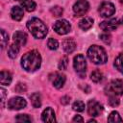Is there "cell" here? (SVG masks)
<instances>
[{
    "mask_svg": "<svg viewBox=\"0 0 123 123\" xmlns=\"http://www.w3.org/2000/svg\"><path fill=\"white\" fill-rule=\"evenodd\" d=\"M72 108L76 111H83L85 110V104L82 101H76V102L73 103Z\"/></svg>",
    "mask_w": 123,
    "mask_h": 123,
    "instance_id": "484cf974",
    "label": "cell"
},
{
    "mask_svg": "<svg viewBox=\"0 0 123 123\" xmlns=\"http://www.w3.org/2000/svg\"><path fill=\"white\" fill-rule=\"evenodd\" d=\"M15 120L17 122H31L32 118L28 114H18L15 117Z\"/></svg>",
    "mask_w": 123,
    "mask_h": 123,
    "instance_id": "f1b7e54d",
    "label": "cell"
},
{
    "mask_svg": "<svg viewBox=\"0 0 123 123\" xmlns=\"http://www.w3.org/2000/svg\"><path fill=\"white\" fill-rule=\"evenodd\" d=\"M53 29L54 31L59 34V35H65L67 33L70 32L71 30V25L70 23L65 20V19H61V20H57L54 25H53Z\"/></svg>",
    "mask_w": 123,
    "mask_h": 123,
    "instance_id": "8992f818",
    "label": "cell"
},
{
    "mask_svg": "<svg viewBox=\"0 0 123 123\" xmlns=\"http://www.w3.org/2000/svg\"><path fill=\"white\" fill-rule=\"evenodd\" d=\"M13 40L18 45H25L26 41H27V35L24 32L16 31L13 34Z\"/></svg>",
    "mask_w": 123,
    "mask_h": 123,
    "instance_id": "4fadbf2b",
    "label": "cell"
},
{
    "mask_svg": "<svg viewBox=\"0 0 123 123\" xmlns=\"http://www.w3.org/2000/svg\"><path fill=\"white\" fill-rule=\"evenodd\" d=\"M93 24V19L91 17H88V16H86V17H83L80 21H79V27L84 30V31H86L88 30L89 28H91Z\"/></svg>",
    "mask_w": 123,
    "mask_h": 123,
    "instance_id": "e0dca14e",
    "label": "cell"
},
{
    "mask_svg": "<svg viewBox=\"0 0 123 123\" xmlns=\"http://www.w3.org/2000/svg\"><path fill=\"white\" fill-rule=\"evenodd\" d=\"M108 102L111 107H116L119 105V99L118 97H115V96H109Z\"/></svg>",
    "mask_w": 123,
    "mask_h": 123,
    "instance_id": "4dcf8cb0",
    "label": "cell"
},
{
    "mask_svg": "<svg viewBox=\"0 0 123 123\" xmlns=\"http://www.w3.org/2000/svg\"><path fill=\"white\" fill-rule=\"evenodd\" d=\"M90 79L94 83H100V82L103 81L104 76H103V74H102V72L100 70H94L90 75Z\"/></svg>",
    "mask_w": 123,
    "mask_h": 123,
    "instance_id": "7402d4cb",
    "label": "cell"
},
{
    "mask_svg": "<svg viewBox=\"0 0 123 123\" xmlns=\"http://www.w3.org/2000/svg\"><path fill=\"white\" fill-rule=\"evenodd\" d=\"M99 12L103 17H110L115 12L114 5L111 2H103L99 7Z\"/></svg>",
    "mask_w": 123,
    "mask_h": 123,
    "instance_id": "ba28073f",
    "label": "cell"
},
{
    "mask_svg": "<svg viewBox=\"0 0 123 123\" xmlns=\"http://www.w3.org/2000/svg\"><path fill=\"white\" fill-rule=\"evenodd\" d=\"M0 82L2 86H9L12 82V74L8 71L2 70L0 74Z\"/></svg>",
    "mask_w": 123,
    "mask_h": 123,
    "instance_id": "ac0fdd59",
    "label": "cell"
},
{
    "mask_svg": "<svg viewBox=\"0 0 123 123\" xmlns=\"http://www.w3.org/2000/svg\"><path fill=\"white\" fill-rule=\"evenodd\" d=\"M8 41H9V36H8V34L5 32V30L2 29V30H1V48H2V49L5 48V46L7 45Z\"/></svg>",
    "mask_w": 123,
    "mask_h": 123,
    "instance_id": "d4e9b609",
    "label": "cell"
},
{
    "mask_svg": "<svg viewBox=\"0 0 123 123\" xmlns=\"http://www.w3.org/2000/svg\"><path fill=\"white\" fill-rule=\"evenodd\" d=\"M72 121H73V122H83V121H84V119H83L80 115H76V116L72 119Z\"/></svg>",
    "mask_w": 123,
    "mask_h": 123,
    "instance_id": "d590c367",
    "label": "cell"
},
{
    "mask_svg": "<svg viewBox=\"0 0 123 123\" xmlns=\"http://www.w3.org/2000/svg\"><path fill=\"white\" fill-rule=\"evenodd\" d=\"M119 25V22L117 19H109L105 20L100 23V28L105 32H111L114 31Z\"/></svg>",
    "mask_w": 123,
    "mask_h": 123,
    "instance_id": "8fae6325",
    "label": "cell"
},
{
    "mask_svg": "<svg viewBox=\"0 0 123 123\" xmlns=\"http://www.w3.org/2000/svg\"><path fill=\"white\" fill-rule=\"evenodd\" d=\"M88 122H96L94 119H90V120H88Z\"/></svg>",
    "mask_w": 123,
    "mask_h": 123,
    "instance_id": "74e56055",
    "label": "cell"
},
{
    "mask_svg": "<svg viewBox=\"0 0 123 123\" xmlns=\"http://www.w3.org/2000/svg\"><path fill=\"white\" fill-rule=\"evenodd\" d=\"M30 99H31V102H32V105L34 108H39L41 106V97H40L39 93H37V92L33 93L30 96Z\"/></svg>",
    "mask_w": 123,
    "mask_h": 123,
    "instance_id": "ffe728a7",
    "label": "cell"
},
{
    "mask_svg": "<svg viewBox=\"0 0 123 123\" xmlns=\"http://www.w3.org/2000/svg\"><path fill=\"white\" fill-rule=\"evenodd\" d=\"M69 102H70V97L69 96H63L61 99V103L62 105H67V104H69Z\"/></svg>",
    "mask_w": 123,
    "mask_h": 123,
    "instance_id": "836d02e7",
    "label": "cell"
},
{
    "mask_svg": "<svg viewBox=\"0 0 123 123\" xmlns=\"http://www.w3.org/2000/svg\"><path fill=\"white\" fill-rule=\"evenodd\" d=\"M67 64H68V58H67L66 56H64V57H62V58L61 59L60 62H59V69H60V70H64V69H66Z\"/></svg>",
    "mask_w": 123,
    "mask_h": 123,
    "instance_id": "83f0119b",
    "label": "cell"
},
{
    "mask_svg": "<svg viewBox=\"0 0 123 123\" xmlns=\"http://www.w3.org/2000/svg\"><path fill=\"white\" fill-rule=\"evenodd\" d=\"M103 111V107L96 100H90L87 103V112L90 116H98Z\"/></svg>",
    "mask_w": 123,
    "mask_h": 123,
    "instance_id": "9c48e42d",
    "label": "cell"
},
{
    "mask_svg": "<svg viewBox=\"0 0 123 123\" xmlns=\"http://www.w3.org/2000/svg\"><path fill=\"white\" fill-rule=\"evenodd\" d=\"M114 66L116 69L123 74V54H119L114 61Z\"/></svg>",
    "mask_w": 123,
    "mask_h": 123,
    "instance_id": "603a6c76",
    "label": "cell"
},
{
    "mask_svg": "<svg viewBox=\"0 0 123 123\" xmlns=\"http://www.w3.org/2000/svg\"><path fill=\"white\" fill-rule=\"evenodd\" d=\"M47 45L51 50H56L59 47V42H58V40H56L54 38H49L48 42H47Z\"/></svg>",
    "mask_w": 123,
    "mask_h": 123,
    "instance_id": "f546056e",
    "label": "cell"
},
{
    "mask_svg": "<svg viewBox=\"0 0 123 123\" xmlns=\"http://www.w3.org/2000/svg\"><path fill=\"white\" fill-rule=\"evenodd\" d=\"M16 1L19 2L21 4V6L24 7L26 9V11H28V12H33L37 6L33 0H16Z\"/></svg>",
    "mask_w": 123,
    "mask_h": 123,
    "instance_id": "d6986e66",
    "label": "cell"
},
{
    "mask_svg": "<svg viewBox=\"0 0 123 123\" xmlns=\"http://www.w3.org/2000/svg\"><path fill=\"white\" fill-rule=\"evenodd\" d=\"M108 121L109 122H122V118L120 117L119 113L117 111H112L111 112V114L108 117Z\"/></svg>",
    "mask_w": 123,
    "mask_h": 123,
    "instance_id": "cb8c5ba5",
    "label": "cell"
},
{
    "mask_svg": "<svg viewBox=\"0 0 123 123\" xmlns=\"http://www.w3.org/2000/svg\"><path fill=\"white\" fill-rule=\"evenodd\" d=\"M62 48L66 53H72L76 48V43L71 38H66L62 42Z\"/></svg>",
    "mask_w": 123,
    "mask_h": 123,
    "instance_id": "9a60e30c",
    "label": "cell"
},
{
    "mask_svg": "<svg viewBox=\"0 0 123 123\" xmlns=\"http://www.w3.org/2000/svg\"><path fill=\"white\" fill-rule=\"evenodd\" d=\"M41 64V57L38 51L32 50L25 53L21 59V65L22 67L29 72L36 71L40 67Z\"/></svg>",
    "mask_w": 123,
    "mask_h": 123,
    "instance_id": "6da1fadb",
    "label": "cell"
},
{
    "mask_svg": "<svg viewBox=\"0 0 123 123\" xmlns=\"http://www.w3.org/2000/svg\"><path fill=\"white\" fill-rule=\"evenodd\" d=\"M52 80H53V86L56 88H61L63 86V85L65 83V76L63 74L55 73V77Z\"/></svg>",
    "mask_w": 123,
    "mask_h": 123,
    "instance_id": "2e32d148",
    "label": "cell"
},
{
    "mask_svg": "<svg viewBox=\"0 0 123 123\" xmlns=\"http://www.w3.org/2000/svg\"><path fill=\"white\" fill-rule=\"evenodd\" d=\"M51 12L54 16L59 17V16H62V14L63 12V10H62V8H61L59 6H55V7L51 8Z\"/></svg>",
    "mask_w": 123,
    "mask_h": 123,
    "instance_id": "4316f807",
    "label": "cell"
},
{
    "mask_svg": "<svg viewBox=\"0 0 123 123\" xmlns=\"http://www.w3.org/2000/svg\"><path fill=\"white\" fill-rule=\"evenodd\" d=\"M89 4L86 0H78L73 6V12L76 16H82L87 12Z\"/></svg>",
    "mask_w": 123,
    "mask_h": 123,
    "instance_id": "52a82bcc",
    "label": "cell"
},
{
    "mask_svg": "<svg viewBox=\"0 0 123 123\" xmlns=\"http://www.w3.org/2000/svg\"><path fill=\"white\" fill-rule=\"evenodd\" d=\"M0 91H1V95H2V97H1V103H2V105L4 104V102H5V97H6V90L4 89V88H1L0 89Z\"/></svg>",
    "mask_w": 123,
    "mask_h": 123,
    "instance_id": "e575fe53",
    "label": "cell"
},
{
    "mask_svg": "<svg viewBox=\"0 0 123 123\" xmlns=\"http://www.w3.org/2000/svg\"><path fill=\"white\" fill-rule=\"evenodd\" d=\"M88 59L95 64H103L108 61V56L104 48L98 45H92L87 50Z\"/></svg>",
    "mask_w": 123,
    "mask_h": 123,
    "instance_id": "3957f363",
    "label": "cell"
},
{
    "mask_svg": "<svg viewBox=\"0 0 123 123\" xmlns=\"http://www.w3.org/2000/svg\"><path fill=\"white\" fill-rule=\"evenodd\" d=\"M100 38H101L102 41H104V42L107 43V44H110V43H111V35H109L108 33L102 34V35L100 36Z\"/></svg>",
    "mask_w": 123,
    "mask_h": 123,
    "instance_id": "1f68e13d",
    "label": "cell"
},
{
    "mask_svg": "<svg viewBox=\"0 0 123 123\" xmlns=\"http://www.w3.org/2000/svg\"><path fill=\"white\" fill-rule=\"evenodd\" d=\"M73 66L76 72L80 75L81 78L86 77V62L83 55L79 54L74 57L73 60Z\"/></svg>",
    "mask_w": 123,
    "mask_h": 123,
    "instance_id": "5b68a950",
    "label": "cell"
},
{
    "mask_svg": "<svg viewBox=\"0 0 123 123\" xmlns=\"http://www.w3.org/2000/svg\"><path fill=\"white\" fill-rule=\"evenodd\" d=\"M11 15H12V18L15 21L21 20L22 17H23V9L19 6L12 7V9L11 11Z\"/></svg>",
    "mask_w": 123,
    "mask_h": 123,
    "instance_id": "5bb4252c",
    "label": "cell"
},
{
    "mask_svg": "<svg viewBox=\"0 0 123 123\" xmlns=\"http://www.w3.org/2000/svg\"><path fill=\"white\" fill-rule=\"evenodd\" d=\"M27 105L26 100L22 97H13L8 101V108L11 110H20L25 108Z\"/></svg>",
    "mask_w": 123,
    "mask_h": 123,
    "instance_id": "30bf717a",
    "label": "cell"
},
{
    "mask_svg": "<svg viewBox=\"0 0 123 123\" xmlns=\"http://www.w3.org/2000/svg\"><path fill=\"white\" fill-rule=\"evenodd\" d=\"M18 52H19V45L17 43H12L8 49V55L12 59H14L17 56Z\"/></svg>",
    "mask_w": 123,
    "mask_h": 123,
    "instance_id": "44dd1931",
    "label": "cell"
},
{
    "mask_svg": "<svg viewBox=\"0 0 123 123\" xmlns=\"http://www.w3.org/2000/svg\"><path fill=\"white\" fill-rule=\"evenodd\" d=\"M41 118H42V121L44 122H55L56 121L55 112L51 108H46L43 111L41 114Z\"/></svg>",
    "mask_w": 123,
    "mask_h": 123,
    "instance_id": "7c38bea8",
    "label": "cell"
},
{
    "mask_svg": "<svg viewBox=\"0 0 123 123\" xmlns=\"http://www.w3.org/2000/svg\"><path fill=\"white\" fill-rule=\"evenodd\" d=\"M27 28L36 38H43L48 32L46 25L37 17L31 18L27 22Z\"/></svg>",
    "mask_w": 123,
    "mask_h": 123,
    "instance_id": "7a4b0ae2",
    "label": "cell"
},
{
    "mask_svg": "<svg viewBox=\"0 0 123 123\" xmlns=\"http://www.w3.org/2000/svg\"><path fill=\"white\" fill-rule=\"evenodd\" d=\"M81 87L83 88V90H84L86 93H88V92L90 91V87H89L87 85H85V86H81Z\"/></svg>",
    "mask_w": 123,
    "mask_h": 123,
    "instance_id": "8d00e7d4",
    "label": "cell"
},
{
    "mask_svg": "<svg viewBox=\"0 0 123 123\" xmlns=\"http://www.w3.org/2000/svg\"><path fill=\"white\" fill-rule=\"evenodd\" d=\"M26 89H27L26 86H25L24 84H21V83L17 84L16 86H15V91L18 92V93H23V92L26 91Z\"/></svg>",
    "mask_w": 123,
    "mask_h": 123,
    "instance_id": "d6a6232c",
    "label": "cell"
},
{
    "mask_svg": "<svg viewBox=\"0 0 123 123\" xmlns=\"http://www.w3.org/2000/svg\"><path fill=\"white\" fill-rule=\"evenodd\" d=\"M105 92L108 96H121L123 94V81L119 79L112 80L105 87Z\"/></svg>",
    "mask_w": 123,
    "mask_h": 123,
    "instance_id": "277c9868",
    "label": "cell"
}]
</instances>
